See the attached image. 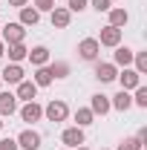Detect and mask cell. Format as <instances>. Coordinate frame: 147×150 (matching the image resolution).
Segmentation results:
<instances>
[{
  "mask_svg": "<svg viewBox=\"0 0 147 150\" xmlns=\"http://www.w3.org/2000/svg\"><path fill=\"white\" fill-rule=\"evenodd\" d=\"M43 115L49 118V121H66V115H69V107H66V101H61V98H52L46 107H43Z\"/></svg>",
  "mask_w": 147,
  "mask_h": 150,
  "instance_id": "obj_1",
  "label": "cell"
},
{
  "mask_svg": "<svg viewBox=\"0 0 147 150\" xmlns=\"http://www.w3.org/2000/svg\"><path fill=\"white\" fill-rule=\"evenodd\" d=\"M0 32H3V43H6V46H9V43H23L26 26H20V23H6V26H0Z\"/></svg>",
  "mask_w": 147,
  "mask_h": 150,
  "instance_id": "obj_2",
  "label": "cell"
},
{
  "mask_svg": "<svg viewBox=\"0 0 147 150\" xmlns=\"http://www.w3.org/2000/svg\"><path fill=\"white\" fill-rule=\"evenodd\" d=\"M98 52H101V43L95 38H84L78 43V55L84 58V61H98Z\"/></svg>",
  "mask_w": 147,
  "mask_h": 150,
  "instance_id": "obj_3",
  "label": "cell"
},
{
  "mask_svg": "<svg viewBox=\"0 0 147 150\" xmlns=\"http://www.w3.org/2000/svg\"><path fill=\"white\" fill-rule=\"evenodd\" d=\"M18 150H37L40 147V133L37 130H23V133H18Z\"/></svg>",
  "mask_w": 147,
  "mask_h": 150,
  "instance_id": "obj_4",
  "label": "cell"
},
{
  "mask_svg": "<svg viewBox=\"0 0 147 150\" xmlns=\"http://www.w3.org/2000/svg\"><path fill=\"white\" fill-rule=\"evenodd\" d=\"M95 40H98L101 46H112V49H115V46H121V29H115V26H104L101 35L95 38Z\"/></svg>",
  "mask_w": 147,
  "mask_h": 150,
  "instance_id": "obj_5",
  "label": "cell"
},
{
  "mask_svg": "<svg viewBox=\"0 0 147 150\" xmlns=\"http://www.w3.org/2000/svg\"><path fill=\"white\" fill-rule=\"evenodd\" d=\"M20 118H23L26 124H35V121L43 118V107H40L37 101H26V104L20 107Z\"/></svg>",
  "mask_w": 147,
  "mask_h": 150,
  "instance_id": "obj_6",
  "label": "cell"
},
{
  "mask_svg": "<svg viewBox=\"0 0 147 150\" xmlns=\"http://www.w3.org/2000/svg\"><path fill=\"white\" fill-rule=\"evenodd\" d=\"M115 78H118L121 90H127V93H130V90H136V87L141 84V75L136 72V69H130V67H124V72H118Z\"/></svg>",
  "mask_w": 147,
  "mask_h": 150,
  "instance_id": "obj_7",
  "label": "cell"
},
{
  "mask_svg": "<svg viewBox=\"0 0 147 150\" xmlns=\"http://www.w3.org/2000/svg\"><path fill=\"white\" fill-rule=\"evenodd\" d=\"M61 142L66 147H81L84 144V127H66V130L61 133Z\"/></svg>",
  "mask_w": 147,
  "mask_h": 150,
  "instance_id": "obj_8",
  "label": "cell"
},
{
  "mask_svg": "<svg viewBox=\"0 0 147 150\" xmlns=\"http://www.w3.org/2000/svg\"><path fill=\"white\" fill-rule=\"evenodd\" d=\"M115 75H118V67L115 64H95V78L101 81V84H110V81H115Z\"/></svg>",
  "mask_w": 147,
  "mask_h": 150,
  "instance_id": "obj_9",
  "label": "cell"
},
{
  "mask_svg": "<svg viewBox=\"0 0 147 150\" xmlns=\"http://www.w3.org/2000/svg\"><path fill=\"white\" fill-rule=\"evenodd\" d=\"M49 15H52V26H55V29H66L69 20H72V12H69L66 6H55Z\"/></svg>",
  "mask_w": 147,
  "mask_h": 150,
  "instance_id": "obj_10",
  "label": "cell"
},
{
  "mask_svg": "<svg viewBox=\"0 0 147 150\" xmlns=\"http://www.w3.org/2000/svg\"><path fill=\"white\" fill-rule=\"evenodd\" d=\"M23 78H26V72H23L20 64H9V67L0 72V81H6V84H20Z\"/></svg>",
  "mask_w": 147,
  "mask_h": 150,
  "instance_id": "obj_11",
  "label": "cell"
},
{
  "mask_svg": "<svg viewBox=\"0 0 147 150\" xmlns=\"http://www.w3.org/2000/svg\"><path fill=\"white\" fill-rule=\"evenodd\" d=\"M90 110H92V115H107V112L112 110V107H110V95L95 93V95H92V101H90Z\"/></svg>",
  "mask_w": 147,
  "mask_h": 150,
  "instance_id": "obj_12",
  "label": "cell"
},
{
  "mask_svg": "<svg viewBox=\"0 0 147 150\" xmlns=\"http://www.w3.org/2000/svg\"><path fill=\"white\" fill-rule=\"evenodd\" d=\"M110 107H112V110H118V112H127L130 107H133V95H130L127 90H121L118 95H112V98H110Z\"/></svg>",
  "mask_w": 147,
  "mask_h": 150,
  "instance_id": "obj_13",
  "label": "cell"
},
{
  "mask_svg": "<svg viewBox=\"0 0 147 150\" xmlns=\"http://www.w3.org/2000/svg\"><path fill=\"white\" fill-rule=\"evenodd\" d=\"M18 12H20V20H18L20 26H35L37 20H40V12H37L35 6H20Z\"/></svg>",
  "mask_w": 147,
  "mask_h": 150,
  "instance_id": "obj_14",
  "label": "cell"
},
{
  "mask_svg": "<svg viewBox=\"0 0 147 150\" xmlns=\"http://www.w3.org/2000/svg\"><path fill=\"white\" fill-rule=\"evenodd\" d=\"M26 58L32 61V67H46L49 64V49L46 46H35V49H29Z\"/></svg>",
  "mask_w": 147,
  "mask_h": 150,
  "instance_id": "obj_15",
  "label": "cell"
},
{
  "mask_svg": "<svg viewBox=\"0 0 147 150\" xmlns=\"http://www.w3.org/2000/svg\"><path fill=\"white\" fill-rule=\"evenodd\" d=\"M18 110V95L15 93H0V115H12Z\"/></svg>",
  "mask_w": 147,
  "mask_h": 150,
  "instance_id": "obj_16",
  "label": "cell"
},
{
  "mask_svg": "<svg viewBox=\"0 0 147 150\" xmlns=\"http://www.w3.org/2000/svg\"><path fill=\"white\" fill-rule=\"evenodd\" d=\"M133 55H136V52H133L130 46H115L112 64H115V67H130V64H133Z\"/></svg>",
  "mask_w": 147,
  "mask_h": 150,
  "instance_id": "obj_17",
  "label": "cell"
},
{
  "mask_svg": "<svg viewBox=\"0 0 147 150\" xmlns=\"http://www.w3.org/2000/svg\"><path fill=\"white\" fill-rule=\"evenodd\" d=\"M18 98H23V101H35V95H37V87H35V81H26V78H23V81H20L18 84Z\"/></svg>",
  "mask_w": 147,
  "mask_h": 150,
  "instance_id": "obj_18",
  "label": "cell"
},
{
  "mask_svg": "<svg viewBox=\"0 0 147 150\" xmlns=\"http://www.w3.org/2000/svg\"><path fill=\"white\" fill-rule=\"evenodd\" d=\"M32 81H35L37 90H40V87H49V84L55 81L52 72H49V64H46V67H35V78H32Z\"/></svg>",
  "mask_w": 147,
  "mask_h": 150,
  "instance_id": "obj_19",
  "label": "cell"
},
{
  "mask_svg": "<svg viewBox=\"0 0 147 150\" xmlns=\"http://www.w3.org/2000/svg\"><path fill=\"white\" fill-rule=\"evenodd\" d=\"M6 52H9V61L12 64H20V61H26V52L29 49H26V43H9Z\"/></svg>",
  "mask_w": 147,
  "mask_h": 150,
  "instance_id": "obj_20",
  "label": "cell"
},
{
  "mask_svg": "<svg viewBox=\"0 0 147 150\" xmlns=\"http://www.w3.org/2000/svg\"><path fill=\"white\" fill-rule=\"evenodd\" d=\"M107 15H110V23H107V26H115V29L127 26V20H130V15L124 12V9H110Z\"/></svg>",
  "mask_w": 147,
  "mask_h": 150,
  "instance_id": "obj_21",
  "label": "cell"
},
{
  "mask_svg": "<svg viewBox=\"0 0 147 150\" xmlns=\"http://www.w3.org/2000/svg\"><path fill=\"white\" fill-rule=\"evenodd\" d=\"M75 127H90L92 121H95V115H92V110L90 107H81V110H75Z\"/></svg>",
  "mask_w": 147,
  "mask_h": 150,
  "instance_id": "obj_22",
  "label": "cell"
},
{
  "mask_svg": "<svg viewBox=\"0 0 147 150\" xmlns=\"http://www.w3.org/2000/svg\"><path fill=\"white\" fill-rule=\"evenodd\" d=\"M49 72H52V78H66L69 75V64L66 61H55V64H49Z\"/></svg>",
  "mask_w": 147,
  "mask_h": 150,
  "instance_id": "obj_23",
  "label": "cell"
},
{
  "mask_svg": "<svg viewBox=\"0 0 147 150\" xmlns=\"http://www.w3.org/2000/svg\"><path fill=\"white\" fill-rule=\"evenodd\" d=\"M133 104L136 107H141V110H147V87H136V95H133Z\"/></svg>",
  "mask_w": 147,
  "mask_h": 150,
  "instance_id": "obj_24",
  "label": "cell"
},
{
  "mask_svg": "<svg viewBox=\"0 0 147 150\" xmlns=\"http://www.w3.org/2000/svg\"><path fill=\"white\" fill-rule=\"evenodd\" d=\"M144 144H139V139L136 136H127V139H121L118 142V150H141Z\"/></svg>",
  "mask_w": 147,
  "mask_h": 150,
  "instance_id": "obj_25",
  "label": "cell"
},
{
  "mask_svg": "<svg viewBox=\"0 0 147 150\" xmlns=\"http://www.w3.org/2000/svg\"><path fill=\"white\" fill-rule=\"evenodd\" d=\"M133 64H136V72L144 75L147 72V52H136V55H133Z\"/></svg>",
  "mask_w": 147,
  "mask_h": 150,
  "instance_id": "obj_26",
  "label": "cell"
},
{
  "mask_svg": "<svg viewBox=\"0 0 147 150\" xmlns=\"http://www.w3.org/2000/svg\"><path fill=\"white\" fill-rule=\"evenodd\" d=\"M90 3H92L95 12H110L112 9V0H90Z\"/></svg>",
  "mask_w": 147,
  "mask_h": 150,
  "instance_id": "obj_27",
  "label": "cell"
},
{
  "mask_svg": "<svg viewBox=\"0 0 147 150\" xmlns=\"http://www.w3.org/2000/svg\"><path fill=\"white\" fill-rule=\"evenodd\" d=\"M35 9L37 12H52L55 9V0H35Z\"/></svg>",
  "mask_w": 147,
  "mask_h": 150,
  "instance_id": "obj_28",
  "label": "cell"
},
{
  "mask_svg": "<svg viewBox=\"0 0 147 150\" xmlns=\"http://www.w3.org/2000/svg\"><path fill=\"white\" fill-rule=\"evenodd\" d=\"M66 3H69V6H66V9H69V12H84V9H87V3H90V0H66Z\"/></svg>",
  "mask_w": 147,
  "mask_h": 150,
  "instance_id": "obj_29",
  "label": "cell"
},
{
  "mask_svg": "<svg viewBox=\"0 0 147 150\" xmlns=\"http://www.w3.org/2000/svg\"><path fill=\"white\" fill-rule=\"evenodd\" d=\"M0 150H18V142L15 139H3L0 142Z\"/></svg>",
  "mask_w": 147,
  "mask_h": 150,
  "instance_id": "obj_30",
  "label": "cell"
},
{
  "mask_svg": "<svg viewBox=\"0 0 147 150\" xmlns=\"http://www.w3.org/2000/svg\"><path fill=\"white\" fill-rule=\"evenodd\" d=\"M136 139H139V144H147V127H141V130L136 133Z\"/></svg>",
  "mask_w": 147,
  "mask_h": 150,
  "instance_id": "obj_31",
  "label": "cell"
},
{
  "mask_svg": "<svg viewBox=\"0 0 147 150\" xmlns=\"http://www.w3.org/2000/svg\"><path fill=\"white\" fill-rule=\"evenodd\" d=\"M9 6H15V9H20V6H29V0H9Z\"/></svg>",
  "mask_w": 147,
  "mask_h": 150,
  "instance_id": "obj_32",
  "label": "cell"
},
{
  "mask_svg": "<svg viewBox=\"0 0 147 150\" xmlns=\"http://www.w3.org/2000/svg\"><path fill=\"white\" fill-rule=\"evenodd\" d=\"M6 55V43H3V40H0V58Z\"/></svg>",
  "mask_w": 147,
  "mask_h": 150,
  "instance_id": "obj_33",
  "label": "cell"
},
{
  "mask_svg": "<svg viewBox=\"0 0 147 150\" xmlns=\"http://www.w3.org/2000/svg\"><path fill=\"white\" fill-rule=\"evenodd\" d=\"M75 150H87V147H84V144H81V147H75Z\"/></svg>",
  "mask_w": 147,
  "mask_h": 150,
  "instance_id": "obj_34",
  "label": "cell"
},
{
  "mask_svg": "<svg viewBox=\"0 0 147 150\" xmlns=\"http://www.w3.org/2000/svg\"><path fill=\"white\" fill-rule=\"evenodd\" d=\"M0 130H3V118H0Z\"/></svg>",
  "mask_w": 147,
  "mask_h": 150,
  "instance_id": "obj_35",
  "label": "cell"
},
{
  "mask_svg": "<svg viewBox=\"0 0 147 150\" xmlns=\"http://www.w3.org/2000/svg\"><path fill=\"white\" fill-rule=\"evenodd\" d=\"M0 87H3V81H0Z\"/></svg>",
  "mask_w": 147,
  "mask_h": 150,
  "instance_id": "obj_36",
  "label": "cell"
},
{
  "mask_svg": "<svg viewBox=\"0 0 147 150\" xmlns=\"http://www.w3.org/2000/svg\"><path fill=\"white\" fill-rule=\"evenodd\" d=\"M64 150H69V147H64Z\"/></svg>",
  "mask_w": 147,
  "mask_h": 150,
  "instance_id": "obj_37",
  "label": "cell"
},
{
  "mask_svg": "<svg viewBox=\"0 0 147 150\" xmlns=\"http://www.w3.org/2000/svg\"><path fill=\"white\" fill-rule=\"evenodd\" d=\"M101 150H104V147H101Z\"/></svg>",
  "mask_w": 147,
  "mask_h": 150,
  "instance_id": "obj_38",
  "label": "cell"
}]
</instances>
